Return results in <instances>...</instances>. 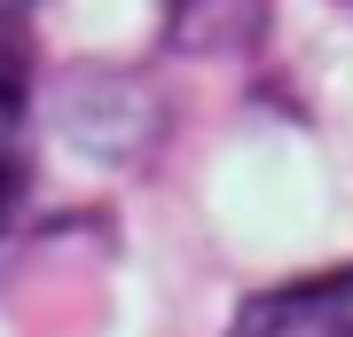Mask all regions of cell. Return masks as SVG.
I'll return each mask as SVG.
<instances>
[{
	"instance_id": "obj_1",
	"label": "cell",
	"mask_w": 353,
	"mask_h": 337,
	"mask_svg": "<svg viewBox=\"0 0 353 337\" xmlns=\"http://www.w3.org/2000/svg\"><path fill=\"white\" fill-rule=\"evenodd\" d=\"M228 337H353V267L306 275V283H283L267 298H252Z\"/></svg>"
},
{
	"instance_id": "obj_2",
	"label": "cell",
	"mask_w": 353,
	"mask_h": 337,
	"mask_svg": "<svg viewBox=\"0 0 353 337\" xmlns=\"http://www.w3.org/2000/svg\"><path fill=\"white\" fill-rule=\"evenodd\" d=\"M24 196V110H16V87L0 79V220Z\"/></svg>"
},
{
	"instance_id": "obj_3",
	"label": "cell",
	"mask_w": 353,
	"mask_h": 337,
	"mask_svg": "<svg viewBox=\"0 0 353 337\" xmlns=\"http://www.w3.org/2000/svg\"><path fill=\"white\" fill-rule=\"evenodd\" d=\"M16 8H24V0H0V32H8V16ZM0 79H8V87H16V71H8V55H0Z\"/></svg>"
}]
</instances>
